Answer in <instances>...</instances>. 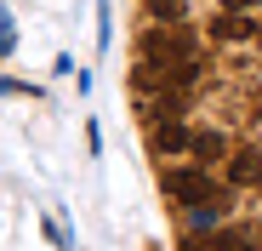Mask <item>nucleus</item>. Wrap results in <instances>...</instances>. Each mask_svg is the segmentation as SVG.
Here are the masks:
<instances>
[{
    "label": "nucleus",
    "mask_w": 262,
    "mask_h": 251,
    "mask_svg": "<svg viewBox=\"0 0 262 251\" xmlns=\"http://www.w3.org/2000/svg\"><path fill=\"white\" fill-rule=\"evenodd\" d=\"M160 189L177 200V205H188V212L223 205V183H211V172H205V165H171V172L160 177ZM223 212H228V205H223Z\"/></svg>",
    "instance_id": "nucleus-1"
},
{
    "label": "nucleus",
    "mask_w": 262,
    "mask_h": 251,
    "mask_svg": "<svg viewBox=\"0 0 262 251\" xmlns=\"http://www.w3.org/2000/svg\"><path fill=\"white\" fill-rule=\"evenodd\" d=\"M194 57V29L188 23H154L148 34H143V63L160 74V69H171V63H188Z\"/></svg>",
    "instance_id": "nucleus-2"
},
{
    "label": "nucleus",
    "mask_w": 262,
    "mask_h": 251,
    "mask_svg": "<svg viewBox=\"0 0 262 251\" xmlns=\"http://www.w3.org/2000/svg\"><path fill=\"white\" fill-rule=\"evenodd\" d=\"M188 154H194V165H205V172H211V165H216V160H228L234 149H228V137L216 132V126H205V132L188 137Z\"/></svg>",
    "instance_id": "nucleus-3"
},
{
    "label": "nucleus",
    "mask_w": 262,
    "mask_h": 251,
    "mask_svg": "<svg viewBox=\"0 0 262 251\" xmlns=\"http://www.w3.org/2000/svg\"><path fill=\"white\" fill-rule=\"evenodd\" d=\"M188 126L183 120H154V132H148V143H154V154H188Z\"/></svg>",
    "instance_id": "nucleus-4"
},
{
    "label": "nucleus",
    "mask_w": 262,
    "mask_h": 251,
    "mask_svg": "<svg viewBox=\"0 0 262 251\" xmlns=\"http://www.w3.org/2000/svg\"><path fill=\"white\" fill-rule=\"evenodd\" d=\"M256 177H262V154H256V149H234V154H228V183L245 189V183H256Z\"/></svg>",
    "instance_id": "nucleus-5"
},
{
    "label": "nucleus",
    "mask_w": 262,
    "mask_h": 251,
    "mask_svg": "<svg viewBox=\"0 0 262 251\" xmlns=\"http://www.w3.org/2000/svg\"><path fill=\"white\" fill-rule=\"evenodd\" d=\"M211 34H216V40H251V34H256V23H251L245 12H216Z\"/></svg>",
    "instance_id": "nucleus-6"
},
{
    "label": "nucleus",
    "mask_w": 262,
    "mask_h": 251,
    "mask_svg": "<svg viewBox=\"0 0 262 251\" xmlns=\"http://www.w3.org/2000/svg\"><path fill=\"white\" fill-rule=\"evenodd\" d=\"M183 12H188V0H143L148 23H183Z\"/></svg>",
    "instance_id": "nucleus-7"
},
{
    "label": "nucleus",
    "mask_w": 262,
    "mask_h": 251,
    "mask_svg": "<svg viewBox=\"0 0 262 251\" xmlns=\"http://www.w3.org/2000/svg\"><path fill=\"white\" fill-rule=\"evenodd\" d=\"M0 52H12V23L0 17Z\"/></svg>",
    "instance_id": "nucleus-8"
},
{
    "label": "nucleus",
    "mask_w": 262,
    "mask_h": 251,
    "mask_svg": "<svg viewBox=\"0 0 262 251\" xmlns=\"http://www.w3.org/2000/svg\"><path fill=\"white\" fill-rule=\"evenodd\" d=\"M256 0H223V12H251Z\"/></svg>",
    "instance_id": "nucleus-9"
}]
</instances>
